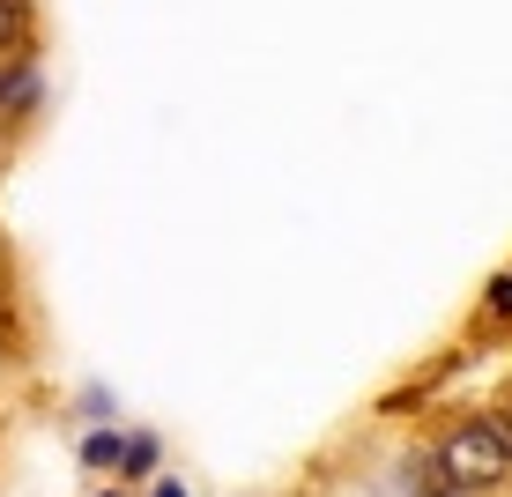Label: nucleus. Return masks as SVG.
Masks as SVG:
<instances>
[{
	"label": "nucleus",
	"mask_w": 512,
	"mask_h": 497,
	"mask_svg": "<svg viewBox=\"0 0 512 497\" xmlns=\"http://www.w3.org/2000/svg\"><path fill=\"white\" fill-rule=\"evenodd\" d=\"M423 453L438 460V475H453L461 490H512V446L483 408H446L423 438Z\"/></svg>",
	"instance_id": "1"
},
{
	"label": "nucleus",
	"mask_w": 512,
	"mask_h": 497,
	"mask_svg": "<svg viewBox=\"0 0 512 497\" xmlns=\"http://www.w3.org/2000/svg\"><path fill=\"white\" fill-rule=\"evenodd\" d=\"M45 112V52H23V60H0V127H30Z\"/></svg>",
	"instance_id": "2"
},
{
	"label": "nucleus",
	"mask_w": 512,
	"mask_h": 497,
	"mask_svg": "<svg viewBox=\"0 0 512 497\" xmlns=\"http://www.w3.org/2000/svg\"><path fill=\"white\" fill-rule=\"evenodd\" d=\"M149 475H164V431H149V423H127V446H119V468H112V483L141 490Z\"/></svg>",
	"instance_id": "3"
},
{
	"label": "nucleus",
	"mask_w": 512,
	"mask_h": 497,
	"mask_svg": "<svg viewBox=\"0 0 512 497\" xmlns=\"http://www.w3.org/2000/svg\"><path fill=\"white\" fill-rule=\"evenodd\" d=\"M45 52V8L38 0H0V60Z\"/></svg>",
	"instance_id": "4"
},
{
	"label": "nucleus",
	"mask_w": 512,
	"mask_h": 497,
	"mask_svg": "<svg viewBox=\"0 0 512 497\" xmlns=\"http://www.w3.org/2000/svg\"><path fill=\"white\" fill-rule=\"evenodd\" d=\"M119 446H127V423H82V438H75V468L90 475V483H112Z\"/></svg>",
	"instance_id": "5"
},
{
	"label": "nucleus",
	"mask_w": 512,
	"mask_h": 497,
	"mask_svg": "<svg viewBox=\"0 0 512 497\" xmlns=\"http://www.w3.org/2000/svg\"><path fill=\"white\" fill-rule=\"evenodd\" d=\"M475 327H483V334H512V268H498L483 282V297H475Z\"/></svg>",
	"instance_id": "6"
},
{
	"label": "nucleus",
	"mask_w": 512,
	"mask_h": 497,
	"mask_svg": "<svg viewBox=\"0 0 512 497\" xmlns=\"http://www.w3.org/2000/svg\"><path fill=\"white\" fill-rule=\"evenodd\" d=\"M75 423H119V394L112 386H75Z\"/></svg>",
	"instance_id": "7"
},
{
	"label": "nucleus",
	"mask_w": 512,
	"mask_h": 497,
	"mask_svg": "<svg viewBox=\"0 0 512 497\" xmlns=\"http://www.w3.org/2000/svg\"><path fill=\"white\" fill-rule=\"evenodd\" d=\"M141 497H201V490H193L179 468H164V475H149V483H141Z\"/></svg>",
	"instance_id": "8"
},
{
	"label": "nucleus",
	"mask_w": 512,
	"mask_h": 497,
	"mask_svg": "<svg viewBox=\"0 0 512 497\" xmlns=\"http://www.w3.org/2000/svg\"><path fill=\"white\" fill-rule=\"evenodd\" d=\"M483 416H490V423H498V438H505V446H512V386H505V394H490V401H483Z\"/></svg>",
	"instance_id": "9"
},
{
	"label": "nucleus",
	"mask_w": 512,
	"mask_h": 497,
	"mask_svg": "<svg viewBox=\"0 0 512 497\" xmlns=\"http://www.w3.org/2000/svg\"><path fill=\"white\" fill-rule=\"evenodd\" d=\"M90 497H141V490H127V483H97Z\"/></svg>",
	"instance_id": "10"
}]
</instances>
